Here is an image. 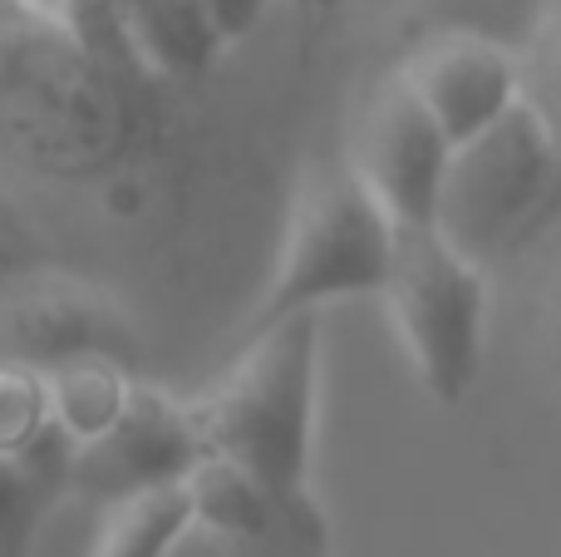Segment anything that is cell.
Masks as SVG:
<instances>
[{
	"label": "cell",
	"mask_w": 561,
	"mask_h": 557,
	"mask_svg": "<svg viewBox=\"0 0 561 557\" xmlns=\"http://www.w3.org/2000/svg\"><path fill=\"white\" fill-rule=\"evenodd\" d=\"M45 493L49 484H39L20 459H0V557L20 553Z\"/></svg>",
	"instance_id": "obj_14"
},
{
	"label": "cell",
	"mask_w": 561,
	"mask_h": 557,
	"mask_svg": "<svg viewBox=\"0 0 561 557\" xmlns=\"http://www.w3.org/2000/svg\"><path fill=\"white\" fill-rule=\"evenodd\" d=\"M557 178V134L533 99H517L497 124L454 148L438 203V232L473 262H493L517 242Z\"/></svg>",
	"instance_id": "obj_4"
},
{
	"label": "cell",
	"mask_w": 561,
	"mask_h": 557,
	"mask_svg": "<svg viewBox=\"0 0 561 557\" xmlns=\"http://www.w3.org/2000/svg\"><path fill=\"white\" fill-rule=\"evenodd\" d=\"M134 385L138 380L124 361H75L59 365V371H45L49 420L69 444H89L124 414Z\"/></svg>",
	"instance_id": "obj_10"
},
{
	"label": "cell",
	"mask_w": 561,
	"mask_h": 557,
	"mask_svg": "<svg viewBox=\"0 0 561 557\" xmlns=\"http://www.w3.org/2000/svg\"><path fill=\"white\" fill-rule=\"evenodd\" d=\"M557 296H561V272H557ZM557 336H561V311H557Z\"/></svg>",
	"instance_id": "obj_17"
},
{
	"label": "cell",
	"mask_w": 561,
	"mask_h": 557,
	"mask_svg": "<svg viewBox=\"0 0 561 557\" xmlns=\"http://www.w3.org/2000/svg\"><path fill=\"white\" fill-rule=\"evenodd\" d=\"M187 523H193V503L183 484L128 493L108 503V523L94 543V557H168Z\"/></svg>",
	"instance_id": "obj_11"
},
{
	"label": "cell",
	"mask_w": 561,
	"mask_h": 557,
	"mask_svg": "<svg viewBox=\"0 0 561 557\" xmlns=\"http://www.w3.org/2000/svg\"><path fill=\"white\" fill-rule=\"evenodd\" d=\"M20 5V0H0V15H5V10H15Z\"/></svg>",
	"instance_id": "obj_18"
},
{
	"label": "cell",
	"mask_w": 561,
	"mask_h": 557,
	"mask_svg": "<svg viewBox=\"0 0 561 557\" xmlns=\"http://www.w3.org/2000/svg\"><path fill=\"white\" fill-rule=\"evenodd\" d=\"M134 39L153 65L173 69V75L203 69L213 49H222L197 0H134Z\"/></svg>",
	"instance_id": "obj_12"
},
{
	"label": "cell",
	"mask_w": 561,
	"mask_h": 557,
	"mask_svg": "<svg viewBox=\"0 0 561 557\" xmlns=\"http://www.w3.org/2000/svg\"><path fill=\"white\" fill-rule=\"evenodd\" d=\"M399 75L419 94V104L434 114V124L454 138V148L497 124L517 99H527L517 59L483 35L424 39Z\"/></svg>",
	"instance_id": "obj_7"
},
{
	"label": "cell",
	"mask_w": 561,
	"mask_h": 557,
	"mask_svg": "<svg viewBox=\"0 0 561 557\" xmlns=\"http://www.w3.org/2000/svg\"><path fill=\"white\" fill-rule=\"evenodd\" d=\"M55 430L49 420V390L35 365L0 355V459H20Z\"/></svg>",
	"instance_id": "obj_13"
},
{
	"label": "cell",
	"mask_w": 561,
	"mask_h": 557,
	"mask_svg": "<svg viewBox=\"0 0 561 557\" xmlns=\"http://www.w3.org/2000/svg\"><path fill=\"white\" fill-rule=\"evenodd\" d=\"M128 321L89 292H25L0 311V355L35 365L39 375L75 361H124L134 365Z\"/></svg>",
	"instance_id": "obj_9"
},
{
	"label": "cell",
	"mask_w": 561,
	"mask_h": 557,
	"mask_svg": "<svg viewBox=\"0 0 561 557\" xmlns=\"http://www.w3.org/2000/svg\"><path fill=\"white\" fill-rule=\"evenodd\" d=\"M168 557H335V553H306V548H276V543H247L232 533H217L207 523H187L183 538L168 548Z\"/></svg>",
	"instance_id": "obj_15"
},
{
	"label": "cell",
	"mask_w": 561,
	"mask_h": 557,
	"mask_svg": "<svg viewBox=\"0 0 561 557\" xmlns=\"http://www.w3.org/2000/svg\"><path fill=\"white\" fill-rule=\"evenodd\" d=\"M193 519L217 533H232L247 543H276V548H306V553H335L330 513L320 509L316 493H286L262 484L256 474L237 464L203 454L193 474L183 479Z\"/></svg>",
	"instance_id": "obj_8"
},
{
	"label": "cell",
	"mask_w": 561,
	"mask_h": 557,
	"mask_svg": "<svg viewBox=\"0 0 561 557\" xmlns=\"http://www.w3.org/2000/svg\"><path fill=\"white\" fill-rule=\"evenodd\" d=\"M379 302L428 400L463 405L488 355V266L454 247L438 227H399Z\"/></svg>",
	"instance_id": "obj_3"
},
{
	"label": "cell",
	"mask_w": 561,
	"mask_h": 557,
	"mask_svg": "<svg viewBox=\"0 0 561 557\" xmlns=\"http://www.w3.org/2000/svg\"><path fill=\"white\" fill-rule=\"evenodd\" d=\"M448 163H454V138L419 104V94L404 84V75L379 84L355 128L350 168L375 193V203L394 217V227L438 223Z\"/></svg>",
	"instance_id": "obj_5"
},
{
	"label": "cell",
	"mask_w": 561,
	"mask_h": 557,
	"mask_svg": "<svg viewBox=\"0 0 561 557\" xmlns=\"http://www.w3.org/2000/svg\"><path fill=\"white\" fill-rule=\"evenodd\" d=\"M394 217L359 183L350 158L310 168L296 187V203H290L272 286L256 302L247 331L296 311H325L335 302L379 296L389 276V257H394Z\"/></svg>",
	"instance_id": "obj_2"
},
{
	"label": "cell",
	"mask_w": 561,
	"mask_h": 557,
	"mask_svg": "<svg viewBox=\"0 0 561 557\" xmlns=\"http://www.w3.org/2000/svg\"><path fill=\"white\" fill-rule=\"evenodd\" d=\"M203 454L256 474L286 493H316L320 430V311L247 331L222 380L187 400Z\"/></svg>",
	"instance_id": "obj_1"
},
{
	"label": "cell",
	"mask_w": 561,
	"mask_h": 557,
	"mask_svg": "<svg viewBox=\"0 0 561 557\" xmlns=\"http://www.w3.org/2000/svg\"><path fill=\"white\" fill-rule=\"evenodd\" d=\"M197 5H203V20L217 45H242L266 25L276 0H197Z\"/></svg>",
	"instance_id": "obj_16"
},
{
	"label": "cell",
	"mask_w": 561,
	"mask_h": 557,
	"mask_svg": "<svg viewBox=\"0 0 561 557\" xmlns=\"http://www.w3.org/2000/svg\"><path fill=\"white\" fill-rule=\"evenodd\" d=\"M197 459H203V440L187 400H173L153 385H134L124 414L89 444H75L69 489L99 503H118L128 493L183 484Z\"/></svg>",
	"instance_id": "obj_6"
}]
</instances>
